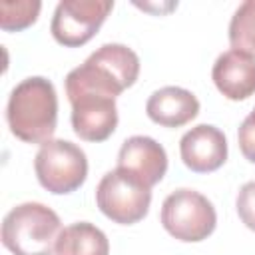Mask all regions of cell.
<instances>
[{
	"mask_svg": "<svg viewBox=\"0 0 255 255\" xmlns=\"http://www.w3.org/2000/svg\"><path fill=\"white\" fill-rule=\"evenodd\" d=\"M183 163L195 173H209L219 169L227 159L225 133L209 124H199L183 133L179 141Z\"/></svg>",
	"mask_w": 255,
	"mask_h": 255,
	"instance_id": "9",
	"label": "cell"
},
{
	"mask_svg": "<svg viewBox=\"0 0 255 255\" xmlns=\"http://www.w3.org/2000/svg\"><path fill=\"white\" fill-rule=\"evenodd\" d=\"M145 112L153 124L163 128H181L199 114V102L189 90L165 86L147 98Z\"/></svg>",
	"mask_w": 255,
	"mask_h": 255,
	"instance_id": "12",
	"label": "cell"
},
{
	"mask_svg": "<svg viewBox=\"0 0 255 255\" xmlns=\"http://www.w3.org/2000/svg\"><path fill=\"white\" fill-rule=\"evenodd\" d=\"M6 120L12 135L26 143H46L58 124V96L54 84L42 76L22 80L8 98Z\"/></svg>",
	"mask_w": 255,
	"mask_h": 255,
	"instance_id": "1",
	"label": "cell"
},
{
	"mask_svg": "<svg viewBox=\"0 0 255 255\" xmlns=\"http://www.w3.org/2000/svg\"><path fill=\"white\" fill-rule=\"evenodd\" d=\"M139 76L137 54L124 44H104L66 76V94L96 92L118 98Z\"/></svg>",
	"mask_w": 255,
	"mask_h": 255,
	"instance_id": "2",
	"label": "cell"
},
{
	"mask_svg": "<svg viewBox=\"0 0 255 255\" xmlns=\"http://www.w3.org/2000/svg\"><path fill=\"white\" fill-rule=\"evenodd\" d=\"M118 169L128 171L137 177L149 189L159 183L167 171V155L165 149L147 135H131L128 137L118 153Z\"/></svg>",
	"mask_w": 255,
	"mask_h": 255,
	"instance_id": "10",
	"label": "cell"
},
{
	"mask_svg": "<svg viewBox=\"0 0 255 255\" xmlns=\"http://www.w3.org/2000/svg\"><path fill=\"white\" fill-rule=\"evenodd\" d=\"M229 42L233 50L255 56V0L239 4L229 22Z\"/></svg>",
	"mask_w": 255,
	"mask_h": 255,
	"instance_id": "14",
	"label": "cell"
},
{
	"mask_svg": "<svg viewBox=\"0 0 255 255\" xmlns=\"http://www.w3.org/2000/svg\"><path fill=\"white\" fill-rule=\"evenodd\" d=\"M56 255H110V243L100 227L80 221L62 229L56 243Z\"/></svg>",
	"mask_w": 255,
	"mask_h": 255,
	"instance_id": "13",
	"label": "cell"
},
{
	"mask_svg": "<svg viewBox=\"0 0 255 255\" xmlns=\"http://www.w3.org/2000/svg\"><path fill=\"white\" fill-rule=\"evenodd\" d=\"M40 185L50 193L64 195L76 191L88 175V159L80 145L68 139H50L40 145L34 157Z\"/></svg>",
	"mask_w": 255,
	"mask_h": 255,
	"instance_id": "4",
	"label": "cell"
},
{
	"mask_svg": "<svg viewBox=\"0 0 255 255\" xmlns=\"http://www.w3.org/2000/svg\"><path fill=\"white\" fill-rule=\"evenodd\" d=\"M211 78L227 100H247L255 94V56L231 48L215 60Z\"/></svg>",
	"mask_w": 255,
	"mask_h": 255,
	"instance_id": "11",
	"label": "cell"
},
{
	"mask_svg": "<svg viewBox=\"0 0 255 255\" xmlns=\"http://www.w3.org/2000/svg\"><path fill=\"white\" fill-rule=\"evenodd\" d=\"M42 2L38 0H20L0 2V26L4 32H20L28 26H32L40 14Z\"/></svg>",
	"mask_w": 255,
	"mask_h": 255,
	"instance_id": "15",
	"label": "cell"
},
{
	"mask_svg": "<svg viewBox=\"0 0 255 255\" xmlns=\"http://www.w3.org/2000/svg\"><path fill=\"white\" fill-rule=\"evenodd\" d=\"M96 203L100 211L120 225L141 221L151 203V189L124 169L108 171L96 187Z\"/></svg>",
	"mask_w": 255,
	"mask_h": 255,
	"instance_id": "6",
	"label": "cell"
},
{
	"mask_svg": "<svg viewBox=\"0 0 255 255\" xmlns=\"http://www.w3.org/2000/svg\"><path fill=\"white\" fill-rule=\"evenodd\" d=\"M60 233L58 213L36 201L12 207L2 221V243L12 255H54Z\"/></svg>",
	"mask_w": 255,
	"mask_h": 255,
	"instance_id": "3",
	"label": "cell"
},
{
	"mask_svg": "<svg viewBox=\"0 0 255 255\" xmlns=\"http://www.w3.org/2000/svg\"><path fill=\"white\" fill-rule=\"evenodd\" d=\"M112 8L110 0H62L54 10L50 32L66 48L84 46L98 34Z\"/></svg>",
	"mask_w": 255,
	"mask_h": 255,
	"instance_id": "7",
	"label": "cell"
},
{
	"mask_svg": "<svg viewBox=\"0 0 255 255\" xmlns=\"http://www.w3.org/2000/svg\"><path fill=\"white\" fill-rule=\"evenodd\" d=\"M237 139H239V149L245 155V159L255 163V110L243 120L237 131Z\"/></svg>",
	"mask_w": 255,
	"mask_h": 255,
	"instance_id": "17",
	"label": "cell"
},
{
	"mask_svg": "<svg viewBox=\"0 0 255 255\" xmlns=\"http://www.w3.org/2000/svg\"><path fill=\"white\" fill-rule=\"evenodd\" d=\"M72 106V128L80 139L106 141L118 126L116 98L96 92L66 94Z\"/></svg>",
	"mask_w": 255,
	"mask_h": 255,
	"instance_id": "8",
	"label": "cell"
},
{
	"mask_svg": "<svg viewBox=\"0 0 255 255\" xmlns=\"http://www.w3.org/2000/svg\"><path fill=\"white\" fill-rule=\"evenodd\" d=\"M235 207H237V213L243 225L255 231V181H247L239 189Z\"/></svg>",
	"mask_w": 255,
	"mask_h": 255,
	"instance_id": "16",
	"label": "cell"
},
{
	"mask_svg": "<svg viewBox=\"0 0 255 255\" xmlns=\"http://www.w3.org/2000/svg\"><path fill=\"white\" fill-rule=\"evenodd\" d=\"M161 225L171 237L179 241H203L217 225L215 207L195 189H175L163 199Z\"/></svg>",
	"mask_w": 255,
	"mask_h": 255,
	"instance_id": "5",
	"label": "cell"
}]
</instances>
